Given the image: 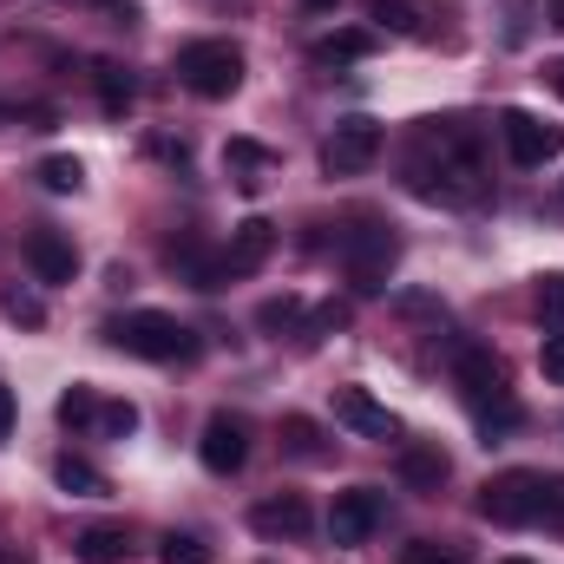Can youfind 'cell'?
<instances>
[{
  "label": "cell",
  "mask_w": 564,
  "mask_h": 564,
  "mask_svg": "<svg viewBox=\"0 0 564 564\" xmlns=\"http://www.w3.org/2000/svg\"><path fill=\"white\" fill-rule=\"evenodd\" d=\"M408 191L426 197V204H453V210L486 204L492 177L479 164V144L459 132V119H433L421 132V151L408 158Z\"/></svg>",
  "instance_id": "1"
},
{
  "label": "cell",
  "mask_w": 564,
  "mask_h": 564,
  "mask_svg": "<svg viewBox=\"0 0 564 564\" xmlns=\"http://www.w3.org/2000/svg\"><path fill=\"white\" fill-rule=\"evenodd\" d=\"M106 341L126 348V355H139V361H191L197 355V335L177 315H164V308H126V315H112Z\"/></svg>",
  "instance_id": "2"
},
{
  "label": "cell",
  "mask_w": 564,
  "mask_h": 564,
  "mask_svg": "<svg viewBox=\"0 0 564 564\" xmlns=\"http://www.w3.org/2000/svg\"><path fill=\"white\" fill-rule=\"evenodd\" d=\"M177 79L197 93V99H230L243 86V53L230 40H191L177 53Z\"/></svg>",
  "instance_id": "3"
},
{
  "label": "cell",
  "mask_w": 564,
  "mask_h": 564,
  "mask_svg": "<svg viewBox=\"0 0 564 564\" xmlns=\"http://www.w3.org/2000/svg\"><path fill=\"white\" fill-rule=\"evenodd\" d=\"M479 519L492 525H539L545 519V473H499L479 486Z\"/></svg>",
  "instance_id": "4"
},
{
  "label": "cell",
  "mask_w": 564,
  "mask_h": 564,
  "mask_svg": "<svg viewBox=\"0 0 564 564\" xmlns=\"http://www.w3.org/2000/svg\"><path fill=\"white\" fill-rule=\"evenodd\" d=\"M341 263H348V282L361 295H381L388 276H394V263H401V237L388 224H361V230L341 237Z\"/></svg>",
  "instance_id": "5"
},
{
  "label": "cell",
  "mask_w": 564,
  "mask_h": 564,
  "mask_svg": "<svg viewBox=\"0 0 564 564\" xmlns=\"http://www.w3.org/2000/svg\"><path fill=\"white\" fill-rule=\"evenodd\" d=\"M381 144H388L381 119L355 112V119H341V126L328 132V144H322V171H328V177H361V171L381 158Z\"/></svg>",
  "instance_id": "6"
},
{
  "label": "cell",
  "mask_w": 564,
  "mask_h": 564,
  "mask_svg": "<svg viewBox=\"0 0 564 564\" xmlns=\"http://www.w3.org/2000/svg\"><path fill=\"white\" fill-rule=\"evenodd\" d=\"M453 381H459V394H466L473 414H492V408L512 401V388H506V361H499L492 348H459V355H453Z\"/></svg>",
  "instance_id": "7"
},
{
  "label": "cell",
  "mask_w": 564,
  "mask_h": 564,
  "mask_svg": "<svg viewBox=\"0 0 564 564\" xmlns=\"http://www.w3.org/2000/svg\"><path fill=\"white\" fill-rule=\"evenodd\" d=\"M499 139H506V151H512V164H519V171H539L545 158H558V151H564V126H545V119H532V112L506 106V112H499Z\"/></svg>",
  "instance_id": "8"
},
{
  "label": "cell",
  "mask_w": 564,
  "mask_h": 564,
  "mask_svg": "<svg viewBox=\"0 0 564 564\" xmlns=\"http://www.w3.org/2000/svg\"><path fill=\"white\" fill-rule=\"evenodd\" d=\"M381 519H388V499H381L375 486H355V492L335 499V512H328V539H335V545H361V539H375Z\"/></svg>",
  "instance_id": "9"
},
{
  "label": "cell",
  "mask_w": 564,
  "mask_h": 564,
  "mask_svg": "<svg viewBox=\"0 0 564 564\" xmlns=\"http://www.w3.org/2000/svg\"><path fill=\"white\" fill-rule=\"evenodd\" d=\"M197 453H204V466L210 473H243V459H250V433H243V421H230V414H210L204 421V440H197Z\"/></svg>",
  "instance_id": "10"
},
{
  "label": "cell",
  "mask_w": 564,
  "mask_h": 564,
  "mask_svg": "<svg viewBox=\"0 0 564 564\" xmlns=\"http://www.w3.org/2000/svg\"><path fill=\"white\" fill-rule=\"evenodd\" d=\"M335 421L348 426V433H361V440H401V421H394L368 388H341V394H335Z\"/></svg>",
  "instance_id": "11"
},
{
  "label": "cell",
  "mask_w": 564,
  "mask_h": 564,
  "mask_svg": "<svg viewBox=\"0 0 564 564\" xmlns=\"http://www.w3.org/2000/svg\"><path fill=\"white\" fill-rule=\"evenodd\" d=\"M270 250H276V224H270V217H243V224L230 230L224 270H230V276H257V270L270 263Z\"/></svg>",
  "instance_id": "12"
},
{
  "label": "cell",
  "mask_w": 564,
  "mask_h": 564,
  "mask_svg": "<svg viewBox=\"0 0 564 564\" xmlns=\"http://www.w3.org/2000/svg\"><path fill=\"white\" fill-rule=\"evenodd\" d=\"M308 525H315V519H308V506H302V499H295V492H276V499H263V506H250V532H257V539H308Z\"/></svg>",
  "instance_id": "13"
},
{
  "label": "cell",
  "mask_w": 564,
  "mask_h": 564,
  "mask_svg": "<svg viewBox=\"0 0 564 564\" xmlns=\"http://www.w3.org/2000/svg\"><path fill=\"white\" fill-rule=\"evenodd\" d=\"M26 263L40 282H73L79 276V250L59 230H26Z\"/></svg>",
  "instance_id": "14"
},
{
  "label": "cell",
  "mask_w": 564,
  "mask_h": 564,
  "mask_svg": "<svg viewBox=\"0 0 564 564\" xmlns=\"http://www.w3.org/2000/svg\"><path fill=\"white\" fill-rule=\"evenodd\" d=\"M164 263L191 282V289H224V276H230V270H224V257H210L197 237H177V243L164 250Z\"/></svg>",
  "instance_id": "15"
},
{
  "label": "cell",
  "mask_w": 564,
  "mask_h": 564,
  "mask_svg": "<svg viewBox=\"0 0 564 564\" xmlns=\"http://www.w3.org/2000/svg\"><path fill=\"white\" fill-rule=\"evenodd\" d=\"M446 473H453V459L440 446H401V486L408 492H440Z\"/></svg>",
  "instance_id": "16"
},
{
  "label": "cell",
  "mask_w": 564,
  "mask_h": 564,
  "mask_svg": "<svg viewBox=\"0 0 564 564\" xmlns=\"http://www.w3.org/2000/svg\"><path fill=\"white\" fill-rule=\"evenodd\" d=\"M224 164L237 171V184H243V191H263V177L276 171V151H270V144H257V139H230V144H224Z\"/></svg>",
  "instance_id": "17"
},
{
  "label": "cell",
  "mask_w": 564,
  "mask_h": 564,
  "mask_svg": "<svg viewBox=\"0 0 564 564\" xmlns=\"http://www.w3.org/2000/svg\"><path fill=\"white\" fill-rule=\"evenodd\" d=\"M126 552H132L126 525H86V532L73 539V558L79 564H126Z\"/></svg>",
  "instance_id": "18"
},
{
  "label": "cell",
  "mask_w": 564,
  "mask_h": 564,
  "mask_svg": "<svg viewBox=\"0 0 564 564\" xmlns=\"http://www.w3.org/2000/svg\"><path fill=\"white\" fill-rule=\"evenodd\" d=\"M375 46H381V40H375L368 26H341V33L315 40V46H308V59H315V66H341V59H368Z\"/></svg>",
  "instance_id": "19"
},
{
  "label": "cell",
  "mask_w": 564,
  "mask_h": 564,
  "mask_svg": "<svg viewBox=\"0 0 564 564\" xmlns=\"http://www.w3.org/2000/svg\"><path fill=\"white\" fill-rule=\"evenodd\" d=\"M368 13H375L388 33H408V40H426V33H433V26H426L433 13H426L421 0H368Z\"/></svg>",
  "instance_id": "20"
},
{
  "label": "cell",
  "mask_w": 564,
  "mask_h": 564,
  "mask_svg": "<svg viewBox=\"0 0 564 564\" xmlns=\"http://www.w3.org/2000/svg\"><path fill=\"white\" fill-rule=\"evenodd\" d=\"M93 86H99V106H106L112 119H119V112H126V106L139 99V79H132V73L119 66V59H99V66H93Z\"/></svg>",
  "instance_id": "21"
},
{
  "label": "cell",
  "mask_w": 564,
  "mask_h": 564,
  "mask_svg": "<svg viewBox=\"0 0 564 564\" xmlns=\"http://www.w3.org/2000/svg\"><path fill=\"white\" fill-rule=\"evenodd\" d=\"M53 479L73 492V499H106L112 486H106V473L93 466V459H79V453H59V466H53Z\"/></svg>",
  "instance_id": "22"
},
{
  "label": "cell",
  "mask_w": 564,
  "mask_h": 564,
  "mask_svg": "<svg viewBox=\"0 0 564 564\" xmlns=\"http://www.w3.org/2000/svg\"><path fill=\"white\" fill-rule=\"evenodd\" d=\"M99 421V394L86 388V381H73L66 394H59V426H73V433H93Z\"/></svg>",
  "instance_id": "23"
},
{
  "label": "cell",
  "mask_w": 564,
  "mask_h": 564,
  "mask_svg": "<svg viewBox=\"0 0 564 564\" xmlns=\"http://www.w3.org/2000/svg\"><path fill=\"white\" fill-rule=\"evenodd\" d=\"M93 433H99V440H132V433H139V408H132V401H99Z\"/></svg>",
  "instance_id": "24"
},
{
  "label": "cell",
  "mask_w": 564,
  "mask_h": 564,
  "mask_svg": "<svg viewBox=\"0 0 564 564\" xmlns=\"http://www.w3.org/2000/svg\"><path fill=\"white\" fill-rule=\"evenodd\" d=\"M282 440H289V453H295V459H322V453H328L322 426L302 421V414H289V421H282Z\"/></svg>",
  "instance_id": "25"
},
{
  "label": "cell",
  "mask_w": 564,
  "mask_h": 564,
  "mask_svg": "<svg viewBox=\"0 0 564 564\" xmlns=\"http://www.w3.org/2000/svg\"><path fill=\"white\" fill-rule=\"evenodd\" d=\"M40 184L66 197V191H79V184H86V171H79V158H59V151H53V158H40Z\"/></svg>",
  "instance_id": "26"
},
{
  "label": "cell",
  "mask_w": 564,
  "mask_h": 564,
  "mask_svg": "<svg viewBox=\"0 0 564 564\" xmlns=\"http://www.w3.org/2000/svg\"><path fill=\"white\" fill-rule=\"evenodd\" d=\"M401 564H466V545H453V539H414Z\"/></svg>",
  "instance_id": "27"
},
{
  "label": "cell",
  "mask_w": 564,
  "mask_h": 564,
  "mask_svg": "<svg viewBox=\"0 0 564 564\" xmlns=\"http://www.w3.org/2000/svg\"><path fill=\"white\" fill-rule=\"evenodd\" d=\"M158 564H217V558H210V545H204V539H191V532H171V539L158 545Z\"/></svg>",
  "instance_id": "28"
},
{
  "label": "cell",
  "mask_w": 564,
  "mask_h": 564,
  "mask_svg": "<svg viewBox=\"0 0 564 564\" xmlns=\"http://www.w3.org/2000/svg\"><path fill=\"white\" fill-rule=\"evenodd\" d=\"M0 308H7L20 328H40V322H46V302H40L33 289H7V295H0Z\"/></svg>",
  "instance_id": "29"
},
{
  "label": "cell",
  "mask_w": 564,
  "mask_h": 564,
  "mask_svg": "<svg viewBox=\"0 0 564 564\" xmlns=\"http://www.w3.org/2000/svg\"><path fill=\"white\" fill-rule=\"evenodd\" d=\"M302 322V302L295 295H270L263 308H257V328H295Z\"/></svg>",
  "instance_id": "30"
},
{
  "label": "cell",
  "mask_w": 564,
  "mask_h": 564,
  "mask_svg": "<svg viewBox=\"0 0 564 564\" xmlns=\"http://www.w3.org/2000/svg\"><path fill=\"white\" fill-rule=\"evenodd\" d=\"M539 315H545V328H564V276L539 282Z\"/></svg>",
  "instance_id": "31"
},
{
  "label": "cell",
  "mask_w": 564,
  "mask_h": 564,
  "mask_svg": "<svg viewBox=\"0 0 564 564\" xmlns=\"http://www.w3.org/2000/svg\"><path fill=\"white\" fill-rule=\"evenodd\" d=\"M539 368H545V381H558V388H564V328H545V348H539Z\"/></svg>",
  "instance_id": "32"
},
{
  "label": "cell",
  "mask_w": 564,
  "mask_h": 564,
  "mask_svg": "<svg viewBox=\"0 0 564 564\" xmlns=\"http://www.w3.org/2000/svg\"><path fill=\"white\" fill-rule=\"evenodd\" d=\"M341 322H348V308H341V302L315 308V315H308V341H315V335H328V328H341Z\"/></svg>",
  "instance_id": "33"
},
{
  "label": "cell",
  "mask_w": 564,
  "mask_h": 564,
  "mask_svg": "<svg viewBox=\"0 0 564 564\" xmlns=\"http://www.w3.org/2000/svg\"><path fill=\"white\" fill-rule=\"evenodd\" d=\"M545 86L564 99V59H545Z\"/></svg>",
  "instance_id": "34"
},
{
  "label": "cell",
  "mask_w": 564,
  "mask_h": 564,
  "mask_svg": "<svg viewBox=\"0 0 564 564\" xmlns=\"http://www.w3.org/2000/svg\"><path fill=\"white\" fill-rule=\"evenodd\" d=\"M7 433H13V394L0 388V440H7Z\"/></svg>",
  "instance_id": "35"
},
{
  "label": "cell",
  "mask_w": 564,
  "mask_h": 564,
  "mask_svg": "<svg viewBox=\"0 0 564 564\" xmlns=\"http://www.w3.org/2000/svg\"><path fill=\"white\" fill-rule=\"evenodd\" d=\"M302 7H308V13H335V0H302Z\"/></svg>",
  "instance_id": "36"
},
{
  "label": "cell",
  "mask_w": 564,
  "mask_h": 564,
  "mask_svg": "<svg viewBox=\"0 0 564 564\" xmlns=\"http://www.w3.org/2000/svg\"><path fill=\"white\" fill-rule=\"evenodd\" d=\"M552 20H558V26H564V0H552Z\"/></svg>",
  "instance_id": "37"
},
{
  "label": "cell",
  "mask_w": 564,
  "mask_h": 564,
  "mask_svg": "<svg viewBox=\"0 0 564 564\" xmlns=\"http://www.w3.org/2000/svg\"><path fill=\"white\" fill-rule=\"evenodd\" d=\"M499 564H532V558H499Z\"/></svg>",
  "instance_id": "38"
}]
</instances>
